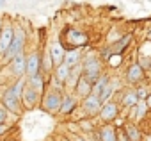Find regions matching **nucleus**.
Segmentation results:
<instances>
[{
  "label": "nucleus",
  "instance_id": "1",
  "mask_svg": "<svg viewBox=\"0 0 151 141\" xmlns=\"http://www.w3.org/2000/svg\"><path fill=\"white\" fill-rule=\"evenodd\" d=\"M25 39H27V36H25V31H23L22 27H16V29H14L13 41H11L9 48H7V52L4 54V55H6V59H13V57H16L18 54H23Z\"/></svg>",
  "mask_w": 151,
  "mask_h": 141
},
{
  "label": "nucleus",
  "instance_id": "2",
  "mask_svg": "<svg viewBox=\"0 0 151 141\" xmlns=\"http://www.w3.org/2000/svg\"><path fill=\"white\" fill-rule=\"evenodd\" d=\"M82 75L94 86V82L100 79L101 75V61L98 57H89L86 59L84 63V68H82Z\"/></svg>",
  "mask_w": 151,
  "mask_h": 141
},
{
  "label": "nucleus",
  "instance_id": "3",
  "mask_svg": "<svg viewBox=\"0 0 151 141\" xmlns=\"http://www.w3.org/2000/svg\"><path fill=\"white\" fill-rule=\"evenodd\" d=\"M62 98H64V95H62L60 91L52 89V91H48V93H46L45 102H43V107H45L46 111H50V113H57V111H60Z\"/></svg>",
  "mask_w": 151,
  "mask_h": 141
},
{
  "label": "nucleus",
  "instance_id": "4",
  "mask_svg": "<svg viewBox=\"0 0 151 141\" xmlns=\"http://www.w3.org/2000/svg\"><path fill=\"white\" fill-rule=\"evenodd\" d=\"M13 36H14V27L11 23H7L2 31H0V55H4L13 41Z\"/></svg>",
  "mask_w": 151,
  "mask_h": 141
},
{
  "label": "nucleus",
  "instance_id": "5",
  "mask_svg": "<svg viewBox=\"0 0 151 141\" xmlns=\"http://www.w3.org/2000/svg\"><path fill=\"white\" fill-rule=\"evenodd\" d=\"M2 105H4L9 113H14V114L20 113V100H18L9 89H6L4 95H2Z\"/></svg>",
  "mask_w": 151,
  "mask_h": 141
},
{
  "label": "nucleus",
  "instance_id": "6",
  "mask_svg": "<svg viewBox=\"0 0 151 141\" xmlns=\"http://www.w3.org/2000/svg\"><path fill=\"white\" fill-rule=\"evenodd\" d=\"M66 39H68V43H69L71 47H75V48L84 47V45H87V41H89V38H87L84 32H78V31H75V29H69V31H68Z\"/></svg>",
  "mask_w": 151,
  "mask_h": 141
},
{
  "label": "nucleus",
  "instance_id": "7",
  "mask_svg": "<svg viewBox=\"0 0 151 141\" xmlns=\"http://www.w3.org/2000/svg\"><path fill=\"white\" fill-rule=\"evenodd\" d=\"M25 73L29 75V79L39 73V55H37L36 52L30 54V55L25 59Z\"/></svg>",
  "mask_w": 151,
  "mask_h": 141
},
{
  "label": "nucleus",
  "instance_id": "8",
  "mask_svg": "<svg viewBox=\"0 0 151 141\" xmlns=\"http://www.w3.org/2000/svg\"><path fill=\"white\" fill-rule=\"evenodd\" d=\"M84 109H86L87 114H98L100 109H101V102H100V98H98L96 95L91 93L89 97L84 98Z\"/></svg>",
  "mask_w": 151,
  "mask_h": 141
},
{
  "label": "nucleus",
  "instance_id": "9",
  "mask_svg": "<svg viewBox=\"0 0 151 141\" xmlns=\"http://www.w3.org/2000/svg\"><path fill=\"white\" fill-rule=\"evenodd\" d=\"M117 104L116 102H105L103 105H101V109H100V116H101V120H105V121H110V120H114L116 116H117Z\"/></svg>",
  "mask_w": 151,
  "mask_h": 141
},
{
  "label": "nucleus",
  "instance_id": "10",
  "mask_svg": "<svg viewBox=\"0 0 151 141\" xmlns=\"http://www.w3.org/2000/svg\"><path fill=\"white\" fill-rule=\"evenodd\" d=\"M91 91H93V84H91L84 75H82L77 82H75V93H77L78 97H84V98H86V97L91 95Z\"/></svg>",
  "mask_w": 151,
  "mask_h": 141
},
{
  "label": "nucleus",
  "instance_id": "11",
  "mask_svg": "<svg viewBox=\"0 0 151 141\" xmlns=\"http://www.w3.org/2000/svg\"><path fill=\"white\" fill-rule=\"evenodd\" d=\"M37 98H39V91L32 89L30 86H25V89H23L20 100H23V105H25V107H34L36 102H37Z\"/></svg>",
  "mask_w": 151,
  "mask_h": 141
},
{
  "label": "nucleus",
  "instance_id": "12",
  "mask_svg": "<svg viewBox=\"0 0 151 141\" xmlns=\"http://www.w3.org/2000/svg\"><path fill=\"white\" fill-rule=\"evenodd\" d=\"M11 72L16 77H22L25 73V55L23 54H18L16 57L11 59Z\"/></svg>",
  "mask_w": 151,
  "mask_h": 141
},
{
  "label": "nucleus",
  "instance_id": "13",
  "mask_svg": "<svg viewBox=\"0 0 151 141\" xmlns=\"http://www.w3.org/2000/svg\"><path fill=\"white\" fill-rule=\"evenodd\" d=\"M50 57H52V61H53L55 64H62V63H64L66 50H64V47H62L59 41H55V43L52 45V48H50Z\"/></svg>",
  "mask_w": 151,
  "mask_h": 141
},
{
  "label": "nucleus",
  "instance_id": "14",
  "mask_svg": "<svg viewBox=\"0 0 151 141\" xmlns=\"http://www.w3.org/2000/svg\"><path fill=\"white\" fill-rule=\"evenodd\" d=\"M142 73H144V70H142L140 64H132L126 72V77H128L130 82H139L142 79Z\"/></svg>",
  "mask_w": 151,
  "mask_h": 141
},
{
  "label": "nucleus",
  "instance_id": "15",
  "mask_svg": "<svg viewBox=\"0 0 151 141\" xmlns=\"http://www.w3.org/2000/svg\"><path fill=\"white\" fill-rule=\"evenodd\" d=\"M100 141H116V129L112 125H105L98 130Z\"/></svg>",
  "mask_w": 151,
  "mask_h": 141
},
{
  "label": "nucleus",
  "instance_id": "16",
  "mask_svg": "<svg viewBox=\"0 0 151 141\" xmlns=\"http://www.w3.org/2000/svg\"><path fill=\"white\" fill-rule=\"evenodd\" d=\"M75 105H77V100H75V97H73V95H64L62 105H60V111H59V113L68 114V113H71V111L75 109Z\"/></svg>",
  "mask_w": 151,
  "mask_h": 141
},
{
  "label": "nucleus",
  "instance_id": "17",
  "mask_svg": "<svg viewBox=\"0 0 151 141\" xmlns=\"http://www.w3.org/2000/svg\"><path fill=\"white\" fill-rule=\"evenodd\" d=\"M124 132H126V136H128L130 141H140V132H139V129L133 123H128L124 127Z\"/></svg>",
  "mask_w": 151,
  "mask_h": 141
},
{
  "label": "nucleus",
  "instance_id": "18",
  "mask_svg": "<svg viewBox=\"0 0 151 141\" xmlns=\"http://www.w3.org/2000/svg\"><path fill=\"white\" fill-rule=\"evenodd\" d=\"M69 72H71L69 66H66L64 63L59 64V68H57V81H59V82H66V81L69 79Z\"/></svg>",
  "mask_w": 151,
  "mask_h": 141
},
{
  "label": "nucleus",
  "instance_id": "19",
  "mask_svg": "<svg viewBox=\"0 0 151 141\" xmlns=\"http://www.w3.org/2000/svg\"><path fill=\"white\" fill-rule=\"evenodd\" d=\"M123 104H124L126 107H133V105H137V104H139V98H137L135 91H128V93L124 95V98H123Z\"/></svg>",
  "mask_w": 151,
  "mask_h": 141
},
{
  "label": "nucleus",
  "instance_id": "20",
  "mask_svg": "<svg viewBox=\"0 0 151 141\" xmlns=\"http://www.w3.org/2000/svg\"><path fill=\"white\" fill-rule=\"evenodd\" d=\"M78 61H80V54H78L77 50L71 52V54H66V57H64V64H66V66H71V64L77 66Z\"/></svg>",
  "mask_w": 151,
  "mask_h": 141
},
{
  "label": "nucleus",
  "instance_id": "21",
  "mask_svg": "<svg viewBox=\"0 0 151 141\" xmlns=\"http://www.w3.org/2000/svg\"><path fill=\"white\" fill-rule=\"evenodd\" d=\"M30 88L36 89V91H41V89H43V75H41V73L30 77Z\"/></svg>",
  "mask_w": 151,
  "mask_h": 141
},
{
  "label": "nucleus",
  "instance_id": "22",
  "mask_svg": "<svg viewBox=\"0 0 151 141\" xmlns=\"http://www.w3.org/2000/svg\"><path fill=\"white\" fill-rule=\"evenodd\" d=\"M146 113H147L146 102H139V104H137V120H142V118L146 116Z\"/></svg>",
  "mask_w": 151,
  "mask_h": 141
},
{
  "label": "nucleus",
  "instance_id": "23",
  "mask_svg": "<svg viewBox=\"0 0 151 141\" xmlns=\"http://www.w3.org/2000/svg\"><path fill=\"white\" fill-rule=\"evenodd\" d=\"M116 141H130L123 127H116Z\"/></svg>",
  "mask_w": 151,
  "mask_h": 141
},
{
  "label": "nucleus",
  "instance_id": "24",
  "mask_svg": "<svg viewBox=\"0 0 151 141\" xmlns=\"http://www.w3.org/2000/svg\"><path fill=\"white\" fill-rule=\"evenodd\" d=\"M7 113H9V111H7L4 105H0V127L7 121Z\"/></svg>",
  "mask_w": 151,
  "mask_h": 141
},
{
  "label": "nucleus",
  "instance_id": "25",
  "mask_svg": "<svg viewBox=\"0 0 151 141\" xmlns=\"http://www.w3.org/2000/svg\"><path fill=\"white\" fill-rule=\"evenodd\" d=\"M135 95H137V98H139V102H144V100L147 98V91H146L144 88H140V89H137V91H135Z\"/></svg>",
  "mask_w": 151,
  "mask_h": 141
},
{
  "label": "nucleus",
  "instance_id": "26",
  "mask_svg": "<svg viewBox=\"0 0 151 141\" xmlns=\"http://www.w3.org/2000/svg\"><path fill=\"white\" fill-rule=\"evenodd\" d=\"M69 141H87V139H84L82 136H73V139H69Z\"/></svg>",
  "mask_w": 151,
  "mask_h": 141
},
{
  "label": "nucleus",
  "instance_id": "27",
  "mask_svg": "<svg viewBox=\"0 0 151 141\" xmlns=\"http://www.w3.org/2000/svg\"><path fill=\"white\" fill-rule=\"evenodd\" d=\"M146 100H147V104H146V105H151V95H149V97H147Z\"/></svg>",
  "mask_w": 151,
  "mask_h": 141
},
{
  "label": "nucleus",
  "instance_id": "28",
  "mask_svg": "<svg viewBox=\"0 0 151 141\" xmlns=\"http://www.w3.org/2000/svg\"><path fill=\"white\" fill-rule=\"evenodd\" d=\"M147 39H151V32H149V34H147Z\"/></svg>",
  "mask_w": 151,
  "mask_h": 141
},
{
  "label": "nucleus",
  "instance_id": "29",
  "mask_svg": "<svg viewBox=\"0 0 151 141\" xmlns=\"http://www.w3.org/2000/svg\"><path fill=\"white\" fill-rule=\"evenodd\" d=\"M2 4H4V0H0V6H2Z\"/></svg>",
  "mask_w": 151,
  "mask_h": 141
},
{
  "label": "nucleus",
  "instance_id": "30",
  "mask_svg": "<svg viewBox=\"0 0 151 141\" xmlns=\"http://www.w3.org/2000/svg\"><path fill=\"white\" fill-rule=\"evenodd\" d=\"M149 68H151V66H149Z\"/></svg>",
  "mask_w": 151,
  "mask_h": 141
}]
</instances>
